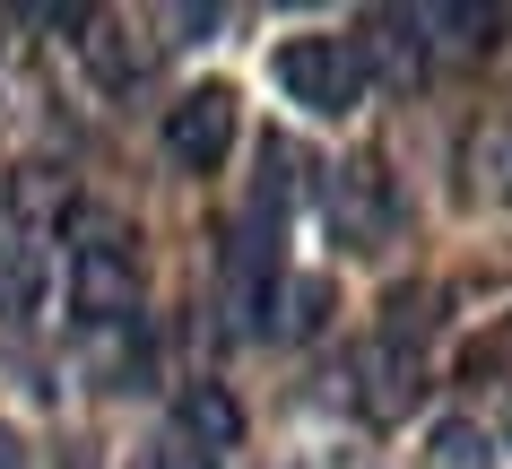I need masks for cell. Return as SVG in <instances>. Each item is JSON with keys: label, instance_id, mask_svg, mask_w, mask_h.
<instances>
[{"label": "cell", "instance_id": "obj_15", "mask_svg": "<svg viewBox=\"0 0 512 469\" xmlns=\"http://www.w3.org/2000/svg\"><path fill=\"white\" fill-rule=\"evenodd\" d=\"M0 469H27V452H18V435L0 426Z\"/></svg>", "mask_w": 512, "mask_h": 469}, {"label": "cell", "instance_id": "obj_10", "mask_svg": "<svg viewBox=\"0 0 512 469\" xmlns=\"http://www.w3.org/2000/svg\"><path fill=\"white\" fill-rule=\"evenodd\" d=\"M270 313H278V331H287V339H304V331H322L330 287H322V278H287V287L270 296Z\"/></svg>", "mask_w": 512, "mask_h": 469}, {"label": "cell", "instance_id": "obj_6", "mask_svg": "<svg viewBox=\"0 0 512 469\" xmlns=\"http://www.w3.org/2000/svg\"><path fill=\"white\" fill-rule=\"evenodd\" d=\"M174 435L209 461V452H235L243 443V400L226 383H183L174 391Z\"/></svg>", "mask_w": 512, "mask_h": 469}, {"label": "cell", "instance_id": "obj_14", "mask_svg": "<svg viewBox=\"0 0 512 469\" xmlns=\"http://www.w3.org/2000/svg\"><path fill=\"white\" fill-rule=\"evenodd\" d=\"M148 469H209V461H200V452L174 435V443H157V452H148Z\"/></svg>", "mask_w": 512, "mask_h": 469}, {"label": "cell", "instance_id": "obj_1", "mask_svg": "<svg viewBox=\"0 0 512 469\" xmlns=\"http://www.w3.org/2000/svg\"><path fill=\"white\" fill-rule=\"evenodd\" d=\"M70 304H79V322H131L139 313V235L131 226H87L79 235Z\"/></svg>", "mask_w": 512, "mask_h": 469}, {"label": "cell", "instance_id": "obj_7", "mask_svg": "<svg viewBox=\"0 0 512 469\" xmlns=\"http://www.w3.org/2000/svg\"><path fill=\"white\" fill-rule=\"evenodd\" d=\"M35 304H44V261H35L27 235H0V313L27 322Z\"/></svg>", "mask_w": 512, "mask_h": 469}, {"label": "cell", "instance_id": "obj_12", "mask_svg": "<svg viewBox=\"0 0 512 469\" xmlns=\"http://www.w3.org/2000/svg\"><path fill=\"white\" fill-rule=\"evenodd\" d=\"M87 53H96V79H105V87H131L139 70H148V61L122 44V27H96V35H87Z\"/></svg>", "mask_w": 512, "mask_h": 469}, {"label": "cell", "instance_id": "obj_5", "mask_svg": "<svg viewBox=\"0 0 512 469\" xmlns=\"http://www.w3.org/2000/svg\"><path fill=\"white\" fill-rule=\"evenodd\" d=\"M356 409L365 417H408L417 409V391H426V365H417V348H391V339H374V348H356Z\"/></svg>", "mask_w": 512, "mask_h": 469}, {"label": "cell", "instance_id": "obj_9", "mask_svg": "<svg viewBox=\"0 0 512 469\" xmlns=\"http://www.w3.org/2000/svg\"><path fill=\"white\" fill-rule=\"evenodd\" d=\"M374 53L382 70H391V79H417V18H400V9H382V18H365V44H356V61Z\"/></svg>", "mask_w": 512, "mask_h": 469}, {"label": "cell", "instance_id": "obj_8", "mask_svg": "<svg viewBox=\"0 0 512 469\" xmlns=\"http://www.w3.org/2000/svg\"><path fill=\"white\" fill-rule=\"evenodd\" d=\"M417 469H495V435H486L478 417H443L426 435V461Z\"/></svg>", "mask_w": 512, "mask_h": 469}, {"label": "cell", "instance_id": "obj_13", "mask_svg": "<svg viewBox=\"0 0 512 469\" xmlns=\"http://www.w3.org/2000/svg\"><path fill=\"white\" fill-rule=\"evenodd\" d=\"M469 166L486 174V192H495V200H512V122H495V131L478 139V157H469Z\"/></svg>", "mask_w": 512, "mask_h": 469}, {"label": "cell", "instance_id": "obj_3", "mask_svg": "<svg viewBox=\"0 0 512 469\" xmlns=\"http://www.w3.org/2000/svg\"><path fill=\"white\" fill-rule=\"evenodd\" d=\"M322 200H330V226H339L348 252H382L391 235H400V183H391L382 157H348V166L330 174Z\"/></svg>", "mask_w": 512, "mask_h": 469}, {"label": "cell", "instance_id": "obj_2", "mask_svg": "<svg viewBox=\"0 0 512 469\" xmlns=\"http://www.w3.org/2000/svg\"><path fill=\"white\" fill-rule=\"evenodd\" d=\"M278 87L313 113H356L365 105V61H356V35H296L278 44Z\"/></svg>", "mask_w": 512, "mask_h": 469}, {"label": "cell", "instance_id": "obj_16", "mask_svg": "<svg viewBox=\"0 0 512 469\" xmlns=\"http://www.w3.org/2000/svg\"><path fill=\"white\" fill-rule=\"evenodd\" d=\"M504 443H512V409H504Z\"/></svg>", "mask_w": 512, "mask_h": 469}, {"label": "cell", "instance_id": "obj_4", "mask_svg": "<svg viewBox=\"0 0 512 469\" xmlns=\"http://www.w3.org/2000/svg\"><path fill=\"white\" fill-rule=\"evenodd\" d=\"M165 157L183 174H217L235 157V87H183L174 105H165Z\"/></svg>", "mask_w": 512, "mask_h": 469}, {"label": "cell", "instance_id": "obj_11", "mask_svg": "<svg viewBox=\"0 0 512 469\" xmlns=\"http://www.w3.org/2000/svg\"><path fill=\"white\" fill-rule=\"evenodd\" d=\"M426 27H443V44H460V53H486L495 27H504V9H434Z\"/></svg>", "mask_w": 512, "mask_h": 469}]
</instances>
